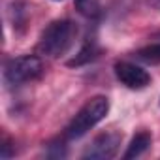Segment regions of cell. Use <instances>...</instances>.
Segmentation results:
<instances>
[{
  "label": "cell",
  "mask_w": 160,
  "mask_h": 160,
  "mask_svg": "<svg viewBox=\"0 0 160 160\" xmlns=\"http://www.w3.org/2000/svg\"><path fill=\"white\" fill-rule=\"evenodd\" d=\"M98 53H100V49H98L96 40L94 38H87V42L83 43L81 49H79V53L72 60H68V66H83V64H89V62H92L98 57Z\"/></svg>",
  "instance_id": "52a82bcc"
},
{
  "label": "cell",
  "mask_w": 160,
  "mask_h": 160,
  "mask_svg": "<svg viewBox=\"0 0 160 160\" xmlns=\"http://www.w3.org/2000/svg\"><path fill=\"white\" fill-rule=\"evenodd\" d=\"M122 143V134L117 130H108L98 134L83 151L81 158L83 160H109L113 158Z\"/></svg>",
  "instance_id": "277c9868"
},
{
  "label": "cell",
  "mask_w": 160,
  "mask_h": 160,
  "mask_svg": "<svg viewBox=\"0 0 160 160\" xmlns=\"http://www.w3.org/2000/svg\"><path fill=\"white\" fill-rule=\"evenodd\" d=\"M12 145H13L12 139L4 136V138H2V145H0V149H2V151H0V156H2L4 160H8L10 156H13V149H12Z\"/></svg>",
  "instance_id": "8fae6325"
},
{
  "label": "cell",
  "mask_w": 160,
  "mask_h": 160,
  "mask_svg": "<svg viewBox=\"0 0 160 160\" xmlns=\"http://www.w3.org/2000/svg\"><path fill=\"white\" fill-rule=\"evenodd\" d=\"M115 75L124 87H128L132 91L145 89L151 83L149 72L143 70L141 66L134 64V62H128V60H121V62L115 64Z\"/></svg>",
  "instance_id": "5b68a950"
},
{
  "label": "cell",
  "mask_w": 160,
  "mask_h": 160,
  "mask_svg": "<svg viewBox=\"0 0 160 160\" xmlns=\"http://www.w3.org/2000/svg\"><path fill=\"white\" fill-rule=\"evenodd\" d=\"M47 156H51V158H64V156H66V145H64V141L49 143V147H47Z\"/></svg>",
  "instance_id": "30bf717a"
},
{
  "label": "cell",
  "mask_w": 160,
  "mask_h": 160,
  "mask_svg": "<svg viewBox=\"0 0 160 160\" xmlns=\"http://www.w3.org/2000/svg\"><path fill=\"white\" fill-rule=\"evenodd\" d=\"M134 57L145 64H160V43H151L134 53Z\"/></svg>",
  "instance_id": "ba28073f"
},
{
  "label": "cell",
  "mask_w": 160,
  "mask_h": 160,
  "mask_svg": "<svg viewBox=\"0 0 160 160\" xmlns=\"http://www.w3.org/2000/svg\"><path fill=\"white\" fill-rule=\"evenodd\" d=\"M151 141H152L151 132H147V130L138 132V134L130 139V143H128V147H126V151H124V154H122V156H124L126 160L141 156V154L151 147Z\"/></svg>",
  "instance_id": "8992f818"
},
{
  "label": "cell",
  "mask_w": 160,
  "mask_h": 160,
  "mask_svg": "<svg viewBox=\"0 0 160 160\" xmlns=\"http://www.w3.org/2000/svg\"><path fill=\"white\" fill-rule=\"evenodd\" d=\"M42 73H43V62L40 57H34V55L12 58L4 68V79L12 87L30 83L34 79L42 77Z\"/></svg>",
  "instance_id": "3957f363"
},
{
  "label": "cell",
  "mask_w": 160,
  "mask_h": 160,
  "mask_svg": "<svg viewBox=\"0 0 160 160\" xmlns=\"http://www.w3.org/2000/svg\"><path fill=\"white\" fill-rule=\"evenodd\" d=\"M75 10L85 17H96L100 13V0H75Z\"/></svg>",
  "instance_id": "9c48e42d"
},
{
  "label": "cell",
  "mask_w": 160,
  "mask_h": 160,
  "mask_svg": "<svg viewBox=\"0 0 160 160\" xmlns=\"http://www.w3.org/2000/svg\"><path fill=\"white\" fill-rule=\"evenodd\" d=\"M108 113H109V100L106 96L91 98L81 109L75 113V117L66 126L64 139H79V138H83L89 130H92L98 122H102Z\"/></svg>",
  "instance_id": "7a4b0ae2"
},
{
  "label": "cell",
  "mask_w": 160,
  "mask_h": 160,
  "mask_svg": "<svg viewBox=\"0 0 160 160\" xmlns=\"http://www.w3.org/2000/svg\"><path fill=\"white\" fill-rule=\"evenodd\" d=\"M77 27L70 19H57L49 23L38 40V53L49 58H58L73 45Z\"/></svg>",
  "instance_id": "6da1fadb"
},
{
  "label": "cell",
  "mask_w": 160,
  "mask_h": 160,
  "mask_svg": "<svg viewBox=\"0 0 160 160\" xmlns=\"http://www.w3.org/2000/svg\"><path fill=\"white\" fill-rule=\"evenodd\" d=\"M147 4H149L152 10H160V0H147Z\"/></svg>",
  "instance_id": "7c38bea8"
}]
</instances>
